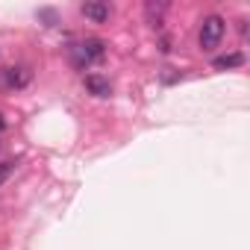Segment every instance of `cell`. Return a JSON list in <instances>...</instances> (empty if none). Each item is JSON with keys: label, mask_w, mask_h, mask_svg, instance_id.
I'll return each mask as SVG.
<instances>
[{"label": "cell", "mask_w": 250, "mask_h": 250, "mask_svg": "<svg viewBox=\"0 0 250 250\" xmlns=\"http://www.w3.org/2000/svg\"><path fill=\"white\" fill-rule=\"evenodd\" d=\"M224 18H218V15H209V18H203V27H200V47L203 50H215L218 44H221V39H224Z\"/></svg>", "instance_id": "2"}, {"label": "cell", "mask_w": 250, "mask_h": 250, "mask_svg": "<svg viewBox=\"0 0 250 250\" xmlns=\"http://www.w3.org/2000/svg\"><path fill=\"white\" fill-rule=\"evenodd\" d=\"M212 65H215L218 71H224V68H238V65H244V56H241V53H227V56H218Z\"/></svg>", "instance_id": "6"}, {"label": "cell", "mask_w": 250, "mask_h": 250, "mask_svg": "<svg viewBox=\"0 0 250 250\" xmlns=\"http://www.w3.org/2000/svg\"><path fill=\"white\" fill-rule=\"evenodd\" d=\"M27 83H30V71H27V68H6V85L24 88Z\"/></svg>", "instance_id": "5"}, {"label": "cell", "mask_w": 250, "mask_h": 250, "mask_svg": "<svg viewBox=\"0 0 250 250\" xmlns=\"http://www.w3.org/2000/svg\"><path fill=\"white\" fill-rule=\"evenodd\" d=\"M162 12H165V3H159V6H153V3H147V18H150V24H159V18H162Z\"/></svg>", "instance_id": "7"}, {"label": "cell", "mask_w": 250, "mask_h": 250, "mask_svg": "<svg viewBox=\"0 0 250 250\" xmlns=\"http://www.w3.org/2000/svg\"><path fill=\"white\" fill-rule=\"evenodd\" d=\"M71 59H74L77 68H85V65L103 59V42H100V39H85V42L74 44V47H71Z\"/></svg>", "instance_id": "1"}, {"label": "cell", "mask_w": 250, "mask_h": 250, "mask_svg": "<svg viewBox=\"0 0 250 250\" xmlns=\"http://www.w3.org/2000/svg\"><path fill=\"white\" fill-rule=\"evenodd\" d=\"M83 15L94 24H103V21H109V6L106 3H83Z\"/></svg>", "instance_id": "3"}, {"label": "cell", "mask_w": 250, "mask_h": 250, "mask_svg": "<svg viewBox=\"0 0 250 250\" xmlns=\"http://www.w3.org/2000/svg\"><path fill=\"white\" fill-rule=\"evenodd\" d=\"M6 127V121H3V115H0V130H3Z\"/></svg>", "instance_id": "9"}, {"label": "cell", "mask_w": 250, "mask_h": 250, "mask_svg": "<svg viewBox=\"0 0 250 250\" xmlns=\"http://www.w3.org/2000/svg\"><path fill=\"white\" fill-rule=\"evenodd\" d=\"M85 88H88L94 97H109V94H112L109 80H103V77H97V74H88V77H85Z\"/></svg>", "instance_id": "4"}, {"label": "cell", "mask_w": 250, "mask_h": 250, "mask_svg": "<svg viewBox=\"0 0 250 250\" xmlns=\"http://www.w3.org/2000/svg\"><path fill=\"white\" fill-rule=\"evenodd\" d=\"M12 171H15V162H0V186L12 177Z\"/></svg>", "instance_id": "8"}]
</instances>
